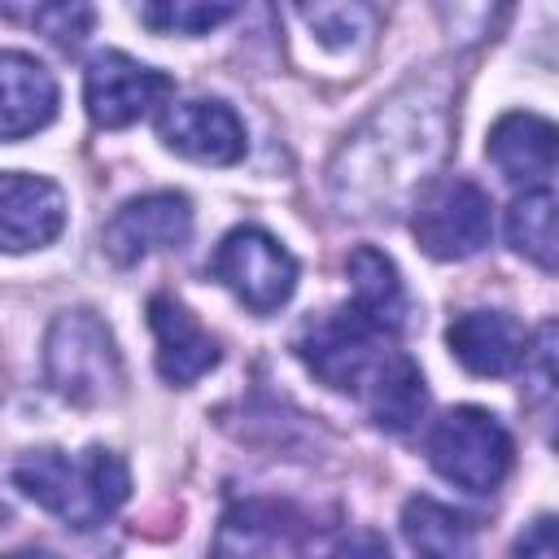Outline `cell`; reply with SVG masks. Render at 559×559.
Instances as JSON below:
<instances>
[{
	"label": "cell",
	"mask_w": 559,
	"mask_h": 559,
	"mask_svg": "<svg viewBox=\"0 0 559 559\" xmlns=\"http://www.w3.org/2000/svg\"><path fill=\"white\" fill-rule=\"evenodd\" d=\"M13 485L44 507L48 515H57L66 528H100L131 493V472L127 463L105 450V445H87L79 454L66 450H31L13 463Z\"/></svg>",
	"instance_id": "obj_1"
},
{
	"label": "cell",
	"mask_w": 559,
	"mask_h": 559,
	"mask_svg": "<svg viewBox=\"0 0 559 559\" xmlns=\"http://www.w3.org/2000/svg\"><path fill=\"white\" fill-rule=\"evenodd\" d=\"M44 376L74 406H105L122 393V354L96 310H61L44 336Z\"/></svg>",
	"instance_id": "obj_2"
},
{
	"label": "cell",
	"mask_w": 559,
	"mask_h": 559,
	"mask_svg": "<svg viewBox=\"0 0 559 559\" xmlns=\"http://www.w3.org/2000/svg\"><path fill=\"white\" fill-rule=\"evenodd\" d=\"M297 358L336 393H354V397H367V389L389 371V362L402 354L389 332L371 328L367 319H358L349 306L341 310H328V314H314L297 341H293Z\"/></svg>",
	"instance_id": "obj_3"
},
{
	"label": "cell",
	"mask_w": 559,
	"mask_h": 559,
	"mask_svg": "<svg viewBox=\"0 0 559 559\" xmlns=\"http://www.w3.org/2000/svg\"><path fill=\"white\" fill-rule=\"evenodd\" d=\"M515 445L498 415L480 406H454L428 428V463L441 480L467 493H493L511 472Z\"/></svg>",
	"instance_id": "obj_4"
},
{
	"label": "cell",
	"mask_w": 559,
	"mask_h": 559,
	"mask_svg": "<svg viewBox=\"0 0 559 559\" xmlns=\"http://www.w3.org/2000/svg\"><path fill=\"white\" fill-rule=\"evenodd\" d=\"M411 231L428 258H441V262L472 258L489 245L493 201L480 183H472L463 175H445L419 192L415 214H411Z\"/></svg>",
	"instance_id": "obj_5"
},
{
	"label": "cell",
	"mask_w": 559,
	"mask_h": 559,
	"mask_svg": "<svg viewBox=\"0 0 559 559\" xmlns=\"http://www.w3.org/2000/svg\"><path fill=\"white\" fill-rule=\"evenodd\" d=\"M210 275L253 314H275L297 288V258L262 227H231L210 258Z\"/></svg>",
	"instance_id": "obj_6"
},
{
	"label": "cell",
	"mask_w": 559,
	"mask_h": 559,
	"mask_svg": "<svg viewBox=\"0 0 559 559\" xmlns=\"http://www.w3.org/2000/svg\"><path fill=\"white\" fill-rule=\"evenodd\" d=\"M175 92L170 74L109 48V52H96L83 70V100H87V114L96 127L105 131H118V127H131L140 122L144 114H153L166 96Z\"/></svg>",
	"instance_id": "obj_7"
},
{
	"label": "cell",
	"mask_w": 559,
	"mask_h": 559,
	"mask_svg": "<svg viewBox=\"0 0 559 559\" xmlns=\"http://www.w3.org/2000/svg\"><path fill=\"white\" fill-rule=\"evenodd\" d=\"M192 236V205L183 192H144L114 210L100 249L118 266H135L157 249H183Z\"/></svg>",
	"instance_id": "obj_8"
},
{
	"label": "cell",
	"mask_w": 559,
	"mask_h": 559,
	"mask_svg": "<svg viewBox=\"0 0 559 559\" xmlns=\"http://www.w3.org/2000/svg\"><path fill=\"white\" fill-rule=\"evenodd\" d=\"M157 135L170 153L205 162V166H231L245 157V122L236 109L218 96H188L170 100L157 118Z\"/></svg>",
	"instance_id": "obj_9"
},
{
	"label": "cell",
	"mask_w": 559,
	"mask_h": 559,
	"mask_svg": "<svg viewBox=\"0 0 559 559\" xmlns=\"http://www.w3.org/2000/svg\"><path fill=\"white\" fill-rule=\"evenodd\" d=\"M66 231V192L44 175L0 170V249L31 253Z\"/></svg>",
	"instance_id": "obj_10"
},
{
	"label": "cell",
	"mask_w": 559,
	"mask_h": 559,
	"mask_svg": "<svg viewBox=\"0 0 559 559\" xmlns=\"http://www.w3.org/2000/svg\"><path fill=\"white\" fill-rule=\"evenodd\" d=\"M148 328L157 341V371L166 384H197L218 367V341L201 328V319L170 293L148 297Z\"/></svg>",
	"instance_id": "obj_11"
},
{
	"label": "cell",
	"mask_w": 559,
	"mask_h": 559,
	"mask_svg": "<svg viewBox=\"0 0 559 559\" xmlns=\"http://www.w3.org/2000/svg\"><path fill=\"white\" fill-rule=\"evenodd\" d=\"M445 345L472 376H511L524 367L528 332L507 310H463L445 328Z\"/></svg>",
	"instance_id": "obj_12"
},
{
	"label": "cell",
	"mask_w": 559,
	"mask_h": 559,
	"mask_svg": "<svg viewBox=\"0 0 559 559\" xmlns=\"http://www.w3.org/2000/svg\"><path fill=\"white\" fill-rule=\"evenodd\" d=\"M57 118V79L31 52L0 48V144L26 140Z\"/></svg>",
	"instance_id": "obj_13"
},
{
	"label": "cell",
	"mask_w": 559,
	"mask_h": 559,
	"mask_svg": "<svg viewBox=\"0 0 559 559\" xmlns=\"http://www.w3.org/2000/svg\"><path fill=\"white\" fill-rule=\"evenodd\" d=\"M485 157L502 170V179L524 188H546L555 175V122L542 114H502L489 127Z\"/></svg>",
	"instance_id": "obj_14"
},
{
	"label": "cell",
	"mask_w": 559,
	"mask_h": 559,
	"mask_svg": "<svg viewBox=\"0 0 559 559\" xmlns=\"http://www.w3.org/2000/svg\"><path fill=\"white\" fill-rule=\"evenodd\" d=\"M349 271V310L358 319H367L371 328L380 332H402L406 323V288H402V275L393 266L389 253L371 249V245H358L345 262Z\"/></svg>",
	"instance_id": "obj_15"
},
{
	"label": "cell",
	"mask_w": 559,
	"mask_h": 559,
	"mask_svg": "<svg viewBox=\"0 0 559 559\" xmlns=\"http://www.w3.org/2000/svg\"><path fill=\"white\" fill-rule=\"evenodd\" d=\"M293 520V507L288 502H275V498H245L236 502L218 533H214V550L210 559H266L284 537H288V524Z\"/></svg>",
	"instance_id": "obj_16"
},
{
	"label": "cell",
	"mask_w": 559,
	"mask_h": 559,
	"mask_svg": "<svg viewBox=\"0 0 559 559\" xmlns=\"http://www.w3.org/2000/svg\"><path fill=\"white\" fill-rule=\"evenodd\" d=\"M472 520L437 498H411L402 507V537L419 559H467L472 555Z\"/></svg>",
	"instance_id": "obj_17"
},
{
	"label": "cell",
	"mask_w": 559,
	"mask_h": 559,
	"mask_svg": "<svg viewBox=\"0 0 559 559\" xmlns=\"http://www.w3.org/2000/svg\"><path fill=\"white\" fill-rule=\"evenodd\" d=\"M362 406H367V415H371L376 428H384V432H411L424 419V406H428V389H424L419 367L406 354H397L389 362V371L367 389Z\"/></svg>",
	"instance_id": "obj_18"
},
{
	"label": "cell",
	"mask_w": 559,
	"mask_h": 559,
	"mask_svg": "<svg viewBox=\"0 0 559 559\" xmlns=\"http://www.w3.org/2000/svg\"><path fill=\"white\" fill-rule=\"evenodd\" d=\"M507 240L515 253H524L542 271H555V192H550V183L524 188L507 205Z\"/></svg>",
	"instance_id": "obj_19"
},
{
	"label": "cell",
	"mask_w": 559,
	"mask_h": 559,
	"mask_svg": "<svg viewBox=\"0 0 559 559\" xmlns=\"http://www.w3.org/2000/svg\"><path fill=\"white\" fill-rule=\"evenodd\" d=\"M231 4H197V0H170V4H140L135 17L157 35H205L218 22H227Z\"/></svg>",
	"instance_id": "obj_20"
},
{
	"label": "cell",
	"mask_w": 559,
	"mask_h": 559,
	"mask_svg": "<svg viewBox=\"0 0 559 559\" xmlns=\"http://www.w3.org/2000/svg\"><path fill=\"white\" fill-rule=\"evenodd\" d=\"M301 17L328 48H354L362 35H371V9L362 4H314L301 9Z\"/></svg>",
	"instance_id": "obj_21"
},
{
	"label": "cell",
	"mask_w": 559,
	"mask_h": 559,
	"mask_svg": "<svg viewBox=\"0 0 559 559\" xmlns=\"http://www.w3.org/2000/svg\"><path fill=\"white\" fill-rule=\"evenodd\" d=\"M314 559H393V550H389V542H384L380 533H371V528H354V533L332 537Z\"/></svg>",
	"instance_id": "obj_22"
},
{
	"label": "cell",
	"mask_w": 559,
	"mask_h": 559,
	"mask_svg": "<svg viewBox=\"0 0 559 559\" xmlns=\"http://www.w3.org/2000/svg\"><path fill=\"white\" fill-rule=\"evenodd\" d=\"M35 22L61 44V48H74L83 35H87V26H92V9H70V4H57V9H39L35 13Z\"/></svg>",
	"instance_id": "obj_23"
},
{
	"label": "cell",
	"mask_w": 559,
	"mask_h": 559,
	"mask_svg": "<svg viewBox=\"0 0 559 559\" xmlns=\"http://www.w3.org/2000/svg\"><path fill=\"white\" fill-rule=\"evenodd\" d=\"M515 559H559V546H555V515H537L524 537L515 542Z\"/></svg>",
	"instance_id": "obj_24"
},
{
	"label": "cell",
	"mask_w": 559,
	"mask_h": 559,
	"mask_svg": "<svg viewBox=\"0 0 559 559\" xmlns=\"http://www.w3.org/2000/svg\"><path fill=\"white\" fill-rule=\"evenodd\" d=\"M4 559H57V555H48V550H13Z\"/></svg>",
	"instance_id": "obj_25"
}]
</instances>
